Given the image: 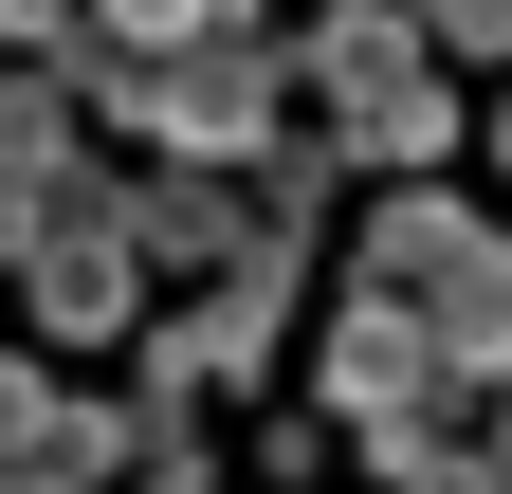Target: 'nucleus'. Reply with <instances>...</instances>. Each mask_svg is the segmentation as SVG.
Returning <instances> with one entry per match:
<instances>
[{"mask_svg": "<svg viewBox=\"0 0 512 494\" xmlns=\"http://www.w3.org/2000/svg\"><path fill=\"white\" fill-rule=\"evenodd\" d=\"M0 238H19V293H37L55 348H110L147 312V238H128V202H92V183H0Z\"/></svg>", "mask_w": 512, "mask_h": 494, "instance_id": "1", "label": "nucleus"}, {"mask_svg": "<svg viewBox=\"0 0 512 494\" xmlns=\"http://www.w3.org/2000/svg\"><path fill=\"white\" fill-rule=\"evenodd\" d=\"M293 74L330 92V129H348L366 165H439V147H458V92H439V55H421V19H403V0L311 19V55H293Z\"/></svg>", "mask_w": 512, "mask_h": 494, "instance_id": "2", "label": "nucleus"}, {"mask_svg": "<svg viewBox=\"0 0 512 494\" xmlns=\"http://www.w3.org/2000/svg\"><path fill=\"white\" fill-rule=\"evenodd\" d=\"M311 385H330V421L366 440V476H403V458H421V403H439V348H421V312L348 293L330 348H311Z\"/></svg>", "mask_w": 512, "mask_h": 494, "instance_id": "3", "label": "nucleus"}, {"mask_svg": "<svg viewBox=\"0 0 512 494\" xmlns=\"http://www.w3.org/2000/svg\"><path fill=\"white\" fill-rule=\"evenodd\" d=\"M275 92H293V55L256 37V19H220V37H183V55H165L147 129H165V147H202V165H256V147H275Z\"/></svg>", "mask_w": 512, "mask_h": 494, "instance_id": "4", "label": "nucleus"}, {"mask_svg": "<svg viewBox=\"0 0 512 494\" xmlns=\"http://www.w3.org/2000/svg\"><path fill=\"white\" fill-rule=\"evenodd\" d=\"M476 238H494V220L458 202V183H403V202H384V220H366V257H348V293H384V312H421V293H439V275H458V257H476Z\"/></svg>", "mask_w": 512, "mask_h": 494, "instance_id": "5", "label": "nucleus"}, {"mask_svg": "<svg viewBox=\"0 0 512 494\" xmlns=\"http://www.w3.org/2000/svg\"><path fill=\"white\" fill-rule=\"evenodd\" d=\"M421 348H439V385H512V238H476L421 293Z\"/></svg>", "mask_w": 512, "mask_h": 494, "instance_id": "6", "label": "nucleus"}, {"mask_svg": "<svg viewBox=\"0 0 512 494\" xmlns=\"http://www.w3.org/2000/svg\"><path fill=\"white\" fill-rule=\"evenodd\" d=\"M128 238H147V257H238V202H220V165L147 183V202H128Z\"/></svg>", "mask_w": 512, "mask_h": 494, "instance_id": "7", "label": "nucleus"}, {"mask_svg": "<svg viewBox=\"0 0 512 494\" xmlns=\"http://www.w3.org/2000/svg\"><path fill=\"white\" fill-rule=\"evenodd\" d=\"M74 165V74H19L0 92V183H55Z\"/></svg>", "mask_w": 512, "mask_h": 494, "instance_id": "8", "label": "nucleus"}, {"mask_svg": "<svg viewBox=\"0 0 512 494\" xmlns=\"http://www.w3.org/2000/svg\"><path fill=\"white\" fill-rule=\"evenodd\" d=\"M220 19H256V0H92V37H128V55H183V37H220Z\"/></svg>", "mask_w": 512, "mask_h": 494, "instance_id": "9", "label": "nucleus"}, {"mask_svg": "<svg viewBox=\"0 0 512 494\" xmlns=\"http://www.w3.org/2000/svg\"><path fill=\"white\" fill-rule=\"evenodd\" d=\"M55 421H74V403H55V366H0V458H55Z\"/></svg>", "mask_w": 512, "mask_h": 494, "instance_id": "10", "label": "nucleus"}, {"mask_svg": "<svg viewBox=\"0 0 512 494\" xmlns=\"http://www.w3.org/2000/svg\"><path fill=\"white\" fill-rule=\"evenodd\" d=\"M421 55H512V0H403Z\"/></svg>", "mask_w": 512, "mask_h": 494, "instance_id": "11", "label": "nucleus"}, {"mask_svg": "<svg viewBox=\"0 0 512 494\" xmlns=\"http://www.w3.org/2000/svg\"><path fill=\"white\" fill-rule=\"evenodd\" d=\"M0 37H37V55H74V37H92V0H0Z\"/></svg>", "mask_w": 512, "mask_h": 494, "instance_id": "12", "label": "nucleus"}, {"mask_svg": "<svg viewBox=\"0 0 512 494\" xmlns=\"http://www.w3.org/2000/svg\"><path fill=\"white\" fill-rule=\"evenodd\" d=\"M0 494H92V476L74 458H0Z\"/></svg>", "mask_w": 512, "mask_h": 494, "instance_id": "13", "label": "nucleus"}, {"mask_svg": "<svg viewBox=\"0 0 512 494\" xmlns=\"http://www.w3.org/2000/svg\"><path fill=\"white\" fill-rule=\"evenodd\" d=\"M147 494H202V458H165V476H147Z\"/></svg>", "mask_w": 512, "mask_h": 494, "instance_id": "14", "label": "nucleus"}, {"mask_svg": "<svg viewBox=\"0 0 512 494\" xmlns=\"http://www.w3.org/2000/svg\"><path fill=\"white\" fill-rule=\"evenodd\" d=\"M476 458H494V476H512V403H494V440H476Z\"/></svg>", "mask_w": 512, "mask_h": 494, "instance_id": "15", "label": "nucleus"}]
</instances>
